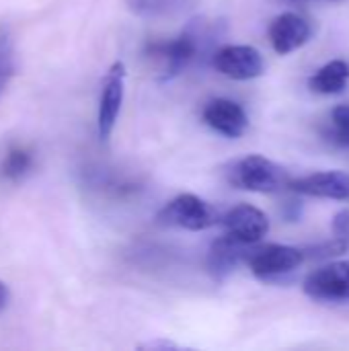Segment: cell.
<instances>
[{
  "label": "cell",
  "instance_id": "6da1fadb",
  "mask_svg": "<svg viewBox=\"0 0 349 351\" xmlns=\"http://www.w3.org/2000/svg\"><path fill=\"white\" fill-rule=\"evenodd\" d=\"M290 181L292 179L284 167L259 154H249L245 158H239L228 169V183L243 191L278 193L290 187Z\"/></svg>",
  "mask_w": 349,
  "mask_h": 351
},
{
  "label": "cell",
  "instance_id": "7a4b0ae2",
  "mask_svg": "<svg viewBox=\"0 0 349 351\" xmlns=\"http://www.w3.org/2000/svg\"><path fill=\"white\" fill-rule=\"evenodd\" d=\"M200 35L193 29H185L181 35L167 41H148L144 47V56L158 64L160 80H171L179 76L200 51Z\"/></svg>",
  "mask_w": 349,
  "mask_h": 351
},
{
  "label": "cell",
  "instance_id": "3957f363",
  "mask_svg": "<svg viewBox=\"0 0 349 351\" xmlns=\"http://www.w3.org/2000/svg\"><path fill=\"white\" fill-rule=\"evenodd\" d=\"M156 220L163 226H175V228L200 232L216 224V212L202 197L193 193H181L158 212Z\"/></svg>",
  "mask_w": 349,
  "mask_h": 351
},
{
  "label": "cell",
  "instance_id": "277c9868",
  "mask_svg": "<svg viewBox=\"0 0 349 351\" xmlns=\"http://www.w3.org/2000/svg\"><path fill=\"white\" fill-rule=\"evenodd\" d=\"M78 181L84 191H88L99 199H109V202L132 197L140 189V185L134 179L105 165H84L78 171Z\"/></svg>",
  "mask_w": 349,
  "mask_h": 351
},
{
  "label": "cell",
  "instance_id": "5b68a950",
  "mask_svg": "<svg viewBox=\"0 0 349 351\" xmlns=\"http://www.w3.org/2000/svg\"><path fill=\"white\" fill-rule=\"evenodd\" d=\"M306 259L304 251L290 245H265L247 255V265L251 274L259 280L272 282L282 276L292 274Z\"/></svg>",
  "mask_w": 349,
  "mask_h": 351
},
{
  "label": "cell",
  "instance_id": "8992f818",
  "mask_svg": "<svg viewBox=\"0 0 349 351\" xmlns=\"http://www.w3.org/2000/svg\"><path fill=\"white\" fill-rule=\"evenodd\" d=\"M123 97H125V66L123 62H115L107 70L99 95L97 132L101 140H109V136L113 134L117 117L121 113Z\"/></svg>",
  "mask_w": 349,
  "mask_h": 351
},
{
  "label": "cell",
  "instance_id": "52a82bcc",
  "mask_svg": "<svg viewBox=\"0 0 349 351\" xmlns=\"http://www.w3.org/2000/svg\"><path fill=\"white\" fill-rule=\"evenodd\" d=\"M302 288L309 298L319 302H349V261L327 263L311 271Z\"/></svg>",
  "mask_w": 349,
  "mask_h": 351
},
{
  "label": "cell",
  "instance_id": "ba28073f",
  "mask_svg": "<svg viewBox=\"0 0 349 351\" xmlns=\"http://www.w3.org/2000/svg\"><path fill=\"white\" fill-rule=\"evenodd\" d=\"M214 68L232 80H253L263 74L265 62L253 45H222L212 58Z\"/></svg>",
  "mask_w": 349,
  "mask_h": 351
},
{
  "label": "cell",
  "instance_id": "9c48e42d",
  "mask_svg": "<svg viewBox=\"0 0 349 351\" xmlns=\"http://www.w3.org/2000/svg\"><path fill=\"white\" fill-rule=\"evenodd\" d=\"M222 226L226 234L234 237L237 241L245 245H255L269 232V218L259 208L243 204L222 216Z\"/></svg>",
  "mask_w": 349,
  "mask_h": 351
},
{
  "label": "cell",
  "instance_id": "30bf717a",
  "mask_svg": "<svg viewBox=\"0 0 349 351\" xmlns=\"http://www.w3.org/2000/svg\"><path fill=\"white\" fill-rule=\"evenodd\" d=\"M267 35H269L272 47L278 53L286 56V53L296 51L298 47H302L311 39L313 27L298 12H282L272 21Z\"/></svg>",
  "mask_w": 349,
  "mask_h": 351
},
{
  "label": "cell",
  "instance_id": "8fae6325",
  "mask_svg": "<svg viewBox=\"0 0 349 351\" xmlns=\"http://www.w3.org/2000/svg\"><path fill=\"white\" fill-rule=\"evenodd\" d=\"M202 117L206 125L226 138H241L249 128V117L245 109L230 99H212L204 107Z\"/></svg>",
  "mask_w": 349,
  "mask_h": 351
},
{
  "label": "cell",
  "instance_id": "7c38bea8",
  "mask_svg": "<svg viewBox=\"0 0 349 351\" xmlns=\"http://www.w3.org/2000/svg\"><path fill=\"white\" fill-rule=\"evenodd\" d=\"M290 189L300 195L323 197V199H349V175L341 171H323L313 173L300 179L290 181Z\"/></svg>",
  "mask_w": 349,
  "mask_h": 351
},
{
  "label": "cell",
  "instance_id": "4fadbf2b",
  "mask_svg": "<svg viewBox=\"0 0 349 351\" xmlns=\"http://www.w3.org/2000/svg\"><path fill=\"white\" fill-rule=\"evenodd\" d=\"M247 247H251V245H245L230 234L216 239L208 251V271L216 280H224L226 276H230L234 271V267L241 263V259L249 255Z\"/></svg>",
  "mask_w": 349,
  "mask_h": 351
},
{
  "label": "cell",
  "instance_id": "5bb4252c",
  "mask_svg": "<svg viewBox=\"0 0 349 351\" xmlns=\"http://www.w3.org/2000/svg\"><path fill=\"white\" fill-rule=\"evenodd\" d=\"M35 169V152L31 146L12 142L0 156V181L4 183H21Z\"/></svg>",
  "mask_w": 349,
  "mask_h": 351
},
{
  "label": "cell",
  "instance_id": "9a60e30c",
  "mask_svg": "<svg viewBox=\"0 0 349 351\" xmlns=\"http://www.w3.org/2000/svg\"><path fill=\"white\" fill-rule=\"evenodd\" d=\"M349 64L344 60H331L321 66L311 78L309 88L319 95H339L348 88Z\"/></svg>",
  "mask_w": 349,
  "mask_h": 351
},
{
  "label": "cell",
  "instance_id": "2e32d148",
  "mask_svg": "<svg viewBox=\"0 0 349 351\" xmlns=\"http://www.w3.org/2000/svg\"><path fill=\"white\" fill-rule=\"evenodd\" d=\"M195 0H128L130 10L146 19L173 16L191 8Z\"/></svg>",
  "mask_w": 349,
  "mask_h": 351
},
{
  "label": "cell",
  "instance_id": "e0dca14e",
  "mask_svg": "<svg viewBox=\"0 0 349 351\" xmlns=\"http://www.w3.org/2000/svg\"><path fill=\"white\" fill-rule=\"evenodd\" d=\"M16 72V47L10 31L0 29V97Z\"/></svg>",
  "mask_w": 349,
  "mask_h": 351
},
{
  "label": "cell",
  "instance_id": "ac0fdd59",
  "mask_svg": "<svg viewBox=\"0 0 349 351\" xmlns=\"http://www.w3.org/2000/svg\"><path fill=\"white\" fill-rule=\"evenodd\" d=\"M333 123V140L349 146V105H337L331 113Z\"/></svg>",
  "mask_w": 349,
  "mask_h": 351
},
{
  "label": "cell",
  "instance_id": "d6986e66",
  "mask_svg": "<svg viewBox=\"0 0 349 351\" xmlns=\"http://www.w3.org/2000/svg\"><path fill=\"white\" fill-rule=\"evenodd\" d=\"M333 234L349 245V210H341L333 218Z\"/></svg>",
  "mask_w": 349,
  "mask_h": 351
},
{
  "label": "cell",
  "instance_id": "ffe728a7",
  "mask_svg": "<svg viewBox=\"0 0 349 351\" xmlns=\"http://www.w3.org/2000/svg\"><path fill=\"white\" fill-rule=\"evenodd\" d=\"M8 300H10V294H8V288H6V284L0 280V315L6 311V306H8Z\"/></svg>",
  "mask_w": 349,
  "mask_h": 351
},
{
  "label": "cell",
  "instance_id": "44dd1931",
  "mask_svg": "<svg viewBox=\"0 0 349 351\" xmlns=\"http://www.w3.org/2000/svg\"><path fill=\"white\" fill-rule=\"evenodd\" d=\"M294 2H306V0H294Z\"/></svg>",
  "mask_w": 349,
  "mask_h": 351
}]
</instances>
